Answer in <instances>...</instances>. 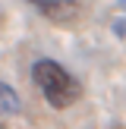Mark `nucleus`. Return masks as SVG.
<instances>
[{"instance_id":"obj_1","label":"nucleus","mask_w":126,"mask_h":129,"mask_svg":"<svg viewBox=\"0 0 126 129\" xmlns=\"http://www.w3.org/2000/svg\"><path fill=\"white\" fill-rule=\"evenodd\" d=\"M32 82L38 85V91L44 94V101H47L54 110L73 107L76 101L82 98L79 79H76L69 69H63L57 60H47V57H41V60L32 63Z\"/></svg>"},{"instance_id":"obj_3","label":"nucleus","mask_w":126,"mask_h":129,"mask_svg":"<svg viewBox=\"0 0 126 129\" xmlns=\"http://www.w3.org/2000/svg\"><path fill=\"white\" fill-rule=\"evenodd\" d=\"M22 110V101H19V91L6 82H0V117H16Z\"/></svg>"},{"instance_id":"obj_4","label":"nucleus","mask_w":126,"mask_h":129,"mask_svg":"<svg viewBox=\"0 0 126 129\" xmlns=\"http://www.w3.org/2000/svg\"><path fill=\"white\" fill-rule=\"evenodd\" d=\"M113 28H117V35H120V38L126 35V22H123V19H117V22H113Z\"/></svg>"},{"instance_id":"obj_2","label":"nucleus","mask_w":126,"mask_h":129,"mask_svg":"<svg viewBox=\"0 0 126 129\" xmlns=\"http://www.w3.org/2000/svg\"><path fill=\"white\" fill-rule=\"evenodd\" d=\"M25 3H32L44 19L60 22V25L73 22V19L79 16V0H25Z\"/></svg>"},{"instance_id":"obj_5","label":"nucleus","mask_w":126,"mask_h":129,"mask_svg":"<svg viewBox=\"0 0 126 129\" xmlns=\"http://www.w3.org/2000/svg\"><path fill=\"white\" fill-rule=\"evenodd\" d=\"M117 6H120V10H123V13H126V0H117Z\"/></svg>"}]
</instances>
